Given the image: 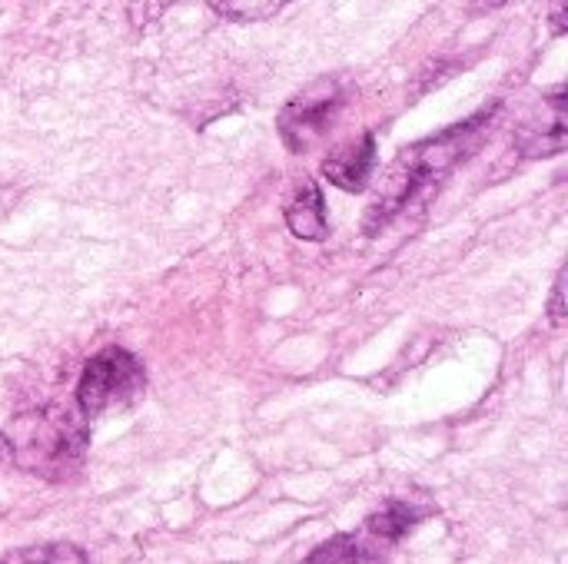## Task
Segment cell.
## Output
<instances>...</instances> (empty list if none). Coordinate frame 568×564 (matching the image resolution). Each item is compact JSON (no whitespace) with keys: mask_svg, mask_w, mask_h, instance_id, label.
<instances>
[{"mask_svg":"<svg viewBox=\"0 0 568 564\" xmlns=\"http://www.w3.org/2000/svg\"><path fill=\"white\" fill-rule=\"evenodd\" d=\"M496 106L483 110L429 140H419L413 146H406L389 170L379 180V189L373 196V206L366 213V236H379L419 193H426L436 180H443L453 166H459L466 156L476 153V146L483 143L486 130L493 126Z\"/></svg>","mask_w":568,"mask_h":564,"instance_id":"cell-1","label":"cell"},{"mask_svg":"<svg viewBox=\"0 0 568 564\" xmlns=\"http://www.w3.org/2000/svg\"><path fill=\"white\" fill-rule=\"evenodd\" d=\"M10 445V462L37 479L67 482L87 459L90 419L70 406H43L10 419L3 432Z\"/></svg>","mask_w":568,"mask_h":564,"instance_id":"cell-2","label":"cell"},{"mask_svg":"<svg viewBox=\"0 0 568 564\" xmlns=\"http://www.w3.org/2000/svg\"><path fill=\"white\" fill-rule=\"evenodd\" d=\"M143 396H146L143 362L133 352L110 346L83 366L73 402L87 419H100L106 412H123L136 406Z\"/></svg>","mask_w":568,"mask_h":564,"instance_id":"cell-3","label":"cell"},{"mask_svg":"<svg viewBox=\"0 0 568 564\" xmlns=\"http://www.w3.org/2000/svg\"><path fill=\"white\" fill-rule=\"evenodd\" d=\"M349 93L336 76H323L300 90L276 116V130L293 153H310L336 126Z\"/></svg>","mask_w":568,"mask_h":564,"instance_id":"cell-4","label":"cell"},{"mask_svg":"<svg viewBox=\"0 0 568 564\" xmlns=\"http://www.w3.org/2000/svg\"><path fill=\"white\" fill-rule=\"evenodd\" d=\"M566 86H556L552 93L542 96L536 113H529L519 130H516V150L529 160L542 156H559L566 150Z\"/></svg>","mask_w":568,"mask_h":564,"instance_id":"cell-5","label":"cell"},{"mask_svg":"<svg viewBox=\"0 0 568 564\" xmlns=\"http://www.w3.org/2000/svg\"><path fill=\"white\" fill-rule=\"evenodd\" d=\"M433 512L429 509H416L409 502H386L379 512H373L363 525V539L379 552V558H386L389 548H396L409 532H416L423 525V519H429Z\"/></svg>","mask_w":568,"mask_h":564,"instance_id":"cell-6","label":"cell"},{"mask_svg":"<svg viewBox=\"0 0 568 564\" xmlns=\"http://www.w3.org/2000/svg\"><path fill=\"white\" fill-rule=\"evenodd\" d=\"M373 170H376V136L373 133H363L353 146L336 150L323 160V176L346 193H363L369 186Z\"/></svg>","mask_w":568,"mask_h":564,"instance_id":"cell-7","label":"cell"},{"mask_svg":"<svg viewBox=\"0 0 568 564\" xmlns=\"http://www.w3.org/2000/svg\"><path fill=\"white\" fill-rule=\"evenodd\" d=\"M286 226L296 239L320 243L329 236V216H326V199L323 189L310 180L296 189V196L286 203Z\"/></svg>","mask_w":568,"mask_h":564,"instance_id":"cell-8","label":"cell"},{"mask_svg":"<svg viewBox=\"0 0 568 564\" xmlns=\"http://www.w3.org/2000/svg\"><path fill=\"white\" fill-rule=\"evenodd\" d=\"M310 564H353V562H383L379 552L363 539V532H346L329 539L326 545H320L310 558Z\"/></svg>","mask_w":568,"mask_h":564,"instance_id":"cell-9","label":"cell"},{"mask_svg":"<svg viewBox=\"0 0 568 564\" xmlns=\"http://www.w3.org/2000/svg\"><path fill=\"white\" fill-rule=\"evenodd\" d=\"M206 3L223 20H233V23H260V20L276 17L293 0H206Z\"/></svg>","mask_w":568,"mask_h":564,"instance_id":"cell-10","label":"cell"},{"mask_svg":"<svg viewBox=\"0 0 568 564\" xmlns=\"http://www.w3.org/2000/svg\"><path fill=\"white\" fill-rule=\"evenodd\" d=\"M3 562L23 564V562H87L83 552H77L73 545H40V548H23V552H10L3 555Z\"/></svg>","mask_w":568,"mask_h":564,"instance_id":"cell-11","label":"cell"},{"mask_svg":"<svg viewBox=\"0 0 568 564\" xmlns=\"http://www.w3.org/2000/svg\"><path fill=\"white\" fill-rule=\"evenodd\" d=\"M562 293H566V269L559 273V279H556V289H552V302H549V319H552V326L559 329V326H566V306H562Z\"/></svg>","mask_w":568,"mask_h":564,"instance_id":"cell-12","label":"cell"},{"mask_svg":"<svg viewBox=\"0 0 568 564\" xmlns=\"http://www.w3.org/2000/svg\"><path fill=\"white\" fill-rule=\"evenodd\" d=\"M552 30H556V37L566 33V0H556V7H552Z\"/></svg>","mask_w":568,"mask_h":564,"instance_id":"cell-13","label":"cell"},{"mask_svg":"<svg viewBox=\"0 0 568 564\" xmlns=\"http://www.w3.org/2000/svg\"><path fill=\"white\" fill-rule=\"evenodd\" d=\"M3 465H10V445H7V439H3V432H0V469Z\"/></svg>","mask_w":568,"mask_h":564,"instance_id":"cell-14","label":"cell"},{"mask_svg":"<svg viewBox=\"0 0 568 564\" xmlns=\"http://www.w3.org/2000/svg\"><path fill=\"white\" fill-rule=\"evenodd\" d=\"M503 3H509V0H479L483 10H486V7H503Z\"/></svg>","mask_w":568,"mask_h":564,"instance_id":"cell-15","label":"cell"}]
</instances>
